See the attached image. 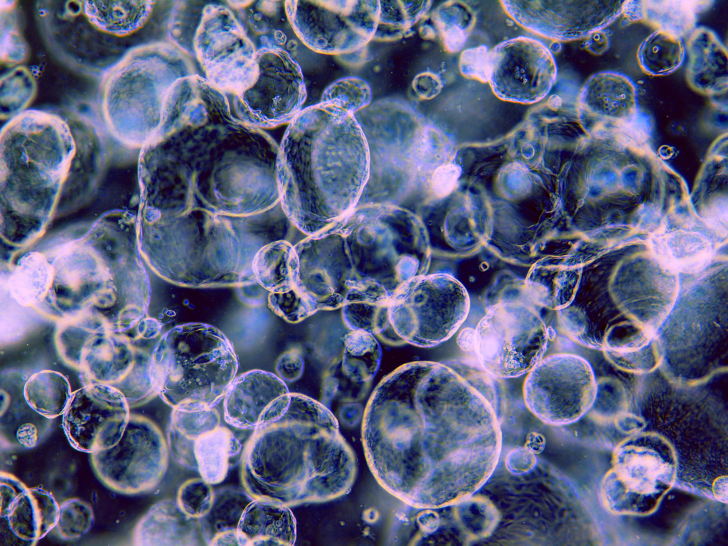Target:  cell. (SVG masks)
I'll return each mask as SVG.
<instances>
[{"label":"cell","instance_id":"obj_28","mask_svg":"<svg viewBox=\"0 0 728 546\" xmlns=\"http://www.w3.org/2000/svg\"><path fill=\"white\" fill-rule=\"evenodd\" d=\"M712 1H625L622 14L629 21H641L681 38L696 28L697 14L710 7Z\"/></svg>","mask_w":728,"mask_h":546},{"label":"cell","instance_id":"obj_11","mask_svg":"<svg viewBox=\"0 0 728 546\" xmlns=\"http://www.w3.org/2000/svg\"><path fill=\"white\" fill-rule=\"evenodd\" d=\"M168 450L162 432L152 421L131 414L117 444L92 453L91 463L107 487L134 495L159 484L168 469Z\"/></svg>","mask_w":728,"mask_h":546},{"label":"cell","instance_id":"obj_45","mask_svg":"<svg viewBox=\"0 0 728 546\" xmlns=\"http://www.w3.org/2000/svg\"><path fill=\"white\" fill-rule=\"evenodd\" d=\"M161 329V323L156 318H146L141 320L137 325L138 334L143 338L156 337Z\"/></svg>","mask_w":728,"mask_h":546},{"label":"cell","instance_id":"obj_2","mask_svg":"<svg viewBox=\"0 0 728 546\" xmlns=\"http://www.w3.org/2000/svg\"><path fill=\"white\" fill-rule=\"evenodd\" d=\"M241 462L242 483L250 495L289 507L347 494L357 471L331 412L292 392L282 414L254 429Z\"/></svg>","mask_w":728,"mask_h":546},{"label":"cell","instance_id":"obj_1","mask_svg":"<svg viewBox=\"0 0 728 546\" xmlns=\"http://www.w3.org/2000/svg\"><path fill=\"white\" fill-rule=\"evenodd\" d=\"M0 144L1 237L18 250L86 204L107 162L99 126L70 109L23 110L2 127Z\"/></svg>","mask_w":728,"mask_h":546},{"label":"cell","instance_id":"obj_35","mask_svg":"<svg viewBox=\"0 0 728 546\" xmlns=\"http://www.w3.org/2000/svg\"><path fill=\"white\" fill-rule=\"evenodd\" d=\"M94 518L90 503L77 498H69L59 505L58 518L54 528L61 539L76 540L91 529Z\"/></svg>","mask_w":728,"mask_h":546},{"label":"cell","instance_id":"obj_26","mask_svg":"<svg viewBox=\"0 0 728 546\" xmlns=\"http://www.w3.org/2000/svg\"><path fill=\"white\" fill-rule=\"evenodd\" d=\"M255 499L245 489L227 486L214 491L209 510L198 520L207 545H238L237 531L247 505Z\"/></svg>","mask_w":728,"mask_h":546},{"label":"cell","instance_id":"obj_33","mask_svg":"<svg viewBox=\"0 0 728 546\" xmlns=\"http://www.w3.org/2000/svg\"><path fill=\"white\" fill-rule=\"evenodd\" d=\"M431 1H379L378 26L373 39L400 38L429 9Z\"/></svg>","mask_w":728,"mask_h":546},{"label":"cell","instance_id":"obj_24","mask_svg":"<svg viewBox=\"0 0 728 546\" xmlns=\"http://www.w3.org/2000/svg\"><path fill=\"white\" fill-rule=\"evenodd\" d=\"M58 513L59 505L50 492L31 488L13 501L1 519L18 540L33 545L55 528Z\"/></svg>","mask_w":728,"mask_h":546},{"label":"cell","instance_id":"obj_15","mask_svg":"<svg viewBox=\"0 0 728 546\" xmlns=\"http://www.w3.org/2000/svg\"><path fill=\"white\" fill-rule=\"evenodd\" d=\"M151 356L133 346L122 332L112 331L99 323L81 346L77 369L83 385L102 383L114 387L132 408L157 395L150 374Z\"/></svg>","mask_w":728,"mask_h":546},{"label":"cell","instance_id":"obj_36","mask_svg":"<svg viewBox=\"0 0 728 546\" xmlns=\"http://www.w3.org/2000/svg\"><path fill=\"white\" fill-rule=\"evenodd\" d=\"M268 306L285 321L296 323L318 310L304 289L298 285L283 293H270Z\"/></svg>","mask_w":728,"mask_h":546},{"label":"cell","instance_id":"obj_43","mask_svg":"<svg viewBox=\"0 0 728 546\" xmlns=\"http://www.w3.org/2000/svg\"><path fill=\"white\" fill-rule=\"evenodd\" d=\"M609 30L601 29L590 35L584 42V48L595 55L605 53L610 46Z\"/></svg>","mask_w":728,"mask_h":546},{"label":"cell","instance_id":"obj_41","mask_svg":"<svg viewBox=\"0 0 728 546\" xmlns=\"http://www.w3.org/2000/svg\"><path fill=\"white\" fill-rule=\"evenodd\" d=\"M304 367L302 358L298 353L287 352L278 358L275 368L283 380L294 382L301 378Z\"/></svg>","mask_w":728,"mask_h":546},{"label":"cell","instance_id":"obj_19","mask_svg":"<svg viewBox=\"0 0 728 546\" xmlns=\"http://www.w3.org/2000/svg\"><path fill=\"white\" fill-rule=\"evenodd\" d=\"M507 12L524 27L562 41L588 38L621 14L624 1H502Z\"/></svg>","mask_w":728,"mask_h":546},{"label":"cell","instance_id":"obj_32","mask_svg":"<svg viewBox=\"0 0 728 546\" xmlns=\"http://www.w3.org/2000/svg\"><path fill=\"white\" fill-rule=\"evenodd\" d=\"M686 48L681 37L656 30L640 45L637 58L648 75H668L677 70L685 58Z\"/></svg>","mask_w":728,"mask_h":546},{"label":"cell","instance_id":"obj_29","mask_svg":"<svg viewBox=\"0 0 728 546\" xmlns=\"http://www.w3.org/2000/svg\"><path fill=\"white\" fill-rule=\"evenodd\" d=\"M391 295L384 288L376 285L359 286L350 289L341 306L347 327L351 331H365L379 336L392 330L389 314Z\"/></svg>","mask_w":728,"mask_h":546},{"label":"cell","instance_id":"obj_40","mask_svg":"<svg viewBox=\"0 0 728 546\" xmlns=\"http://www.w3.org/2000/svg\"><path fill=\"white\" fill-rule=\"evenodd\" d=\"M705 223L719 234L727 232V201L722 198H717L708 204L703 213Z\"/></svg>","mask_w":728,"mask_h":546},{"label":"cell","instance_id":"obj_8","mask_svg":"<svg viewBox=\"0 0 728 546\" xmlns=\"http://www.w3.org/2000/svg\"><path fill=\"white\" fill-rule=\"evenodd\" d=\"M470 299L464 287L447 275L406 284L391 295L390 321L405 342L422 348L451 338L466 320Z\"/></svg>","mask_w":728,"mask_h":546},{"label":"cell","instance_id":"obj_12","mask_svg":"<svg viewBox=\"0 0 728 546\" xmlns=\"http://www.w3.org/2000/svg\"><path fill=\"white\" fill-rule=\"evenodd\" d=\"M596 385L589 364L582 358L554 354L540 360L528 373L523 387L528 409L552 425L570 424L591 407Z\"/></svg>","mask_w":728,"mask_h":546},{"label":"cell","instance_id":"obj_30","mask_svg":"<svg viewBox=\"0 0 728 546\" xmlns=\"http://www.w3.org/2000/svg\"><path fill=\"white\" fill-rule=\"evenodd\" d=\"M72 393L68 379L50 370L33 373L23 387V396L29 407L48 419L63 414Z\"/></svg>","mask_w":728,"mask_h":546},{"label":"cell","instance_id":"obj_38","mask_svg":"<svg viewBox=\"0 0 728 546\" xmlns=\"http://www.w3.org/2000/svg\"><path fill=\"white\" fill-rule=\"evenodd\" d=\"M459 65L461 73L467 77L481 82L489 81L491 51L486 46L466 49L461 55Z\"/></svg>","mask_w":728,"mask_h":546},{"label":"cell","instance_id":"obj_21","mask_svg":"<svg viewBox=\"0 0 728 546\" xmlns=\"http://www.w3.org/2000/svg\"><path fill=\"white\" fill-rule=\"evenodd\" d=\"M687 50V80L690 86L707 95L716 107L727 111V48L715 33L702 26L690 33Z\"/></svg>","mask_w":728,"mask_h":546},{"label":"cell","instance_id":"obj_44","mask_svg":"<svg viewBox=\"0 0 728 546\" xmlns=\"http://www.w3.org/2000/svg\"><path fill=\"white\" fill-rule=\"evenodd\" d=\"M16 439L26 448H33L38 443V431L31 423L22 424L16 432Z\"/></svg>","mask_w":728,"mask_h":546},{"label":"cell","instance_id":"obj_16","mask_svg":"<svg viewBox=\"0 0 728 546\" xmlns=\"http://www.w3.org/2000/svg\"><path fill=\"white\" fill-rule=\"evenodd\" d=\"M578 113L584 128L596 137L631 147L648 139L650 122L638 109L636 85L622 73L604 71L591 76L579 95Z\"/></svg>","mask_w":728,"mask_h":546},{"label":"cell","instance_id":"obj_39","mask_svg":"<svg viewBox=\"0 0 728 546\" xmlns=\"http://www.w3.org/2000/svg\"><path fill=\"white\" fill-rule=\"evenodd\" d=\"M461 173V167L453 163H446L437 167L431 178L433 193L439 198L449 195L456 186Z\"/></svg>","mask_w":728,"mask_h":546},{"label":"cell","instance_id":"obj_6","mask_svg":"<svg viewBox=\"0 0 728 546\" xmlns=\"http://www.w3.org/2000/svg\"><path fill=\"white\" fill-rule=\"evenodd\" d=\"M503 295L487 306L475 329V351L481 368L498 378L528 373L542 359L549 333L528 293ZM527 292V291H526Z\"/></svg>","mask_w":728,"mask_h":546},{"label":"cell","instance_id":"obj_3","mask_svg":"<svg viewBox=\"0 0 728 546\" xmlns=\"http://www.w3.org/2000/svg\"><path fill=\"white\" fill-rule=\"evenodd\" d=\"M174 1H43L37 18L46 43L69 66L102 76L139 47L169 41Z\"/></svg>","mask_w":728,"mask_h":546},{"label":"cell","instance_id":"obj_10","mask_svg":"<svg viewBox=\"0 0 728 546\" xmlns=\"http://www.w3.org/2000/svg\"><path fill=\"white\" fill-rule=\"evenodd\" d=\"M284 9L300 41L311 50L340 55L358 51L375 35L379 1H287Z\"/></svg>","mask_w":728,"mask_h":546},{"label":"cell","instance_id":"obj_14","mask_svg":"<svg viewBox=\"0 0 728 546\" xmlns=\"http://www.w3.org/2000/svg\"><path fill=\"white\" fill-rule=\"evenodd\" d=\"M252 84L235 95L237 115L254 126L271 127L291 122L301 110L306 90L301 67L282 47L257 51Z\"/></svg>","mask_w":728,"mask_h":546},{"label":"cell","instance_id":"obj_4","mask_svg":"<svg viewBox=\"0 0 728 546\" xmlns=\"http://www.w3.org/2000/svg\"><path fill=\"white\" fill-rule=\"evenodd\" d=\"M196 74L190 57L169 41L139 47L102 76L100 105L109 132L142 147L158 129L177 80Z\"/></svg>","mask_w":728,"mask_h":546},{"label":"cell","instance_id":"obj_34","mask_svg":"<svg viewBox=\"0 0 728 546\" xmlns=\"http://www.w3.org/2000/svg\"><path fill=\"white\" fill-rule=\"evenodd\" d=\"M371 98L370 85L360 77L349 76L329 85L322 95L321 102L333 103L355 114L367 107Z\"/></svg>","mask_w":728,"mask_h":546},{"label":"cell","instance_id":"obj_25","mask_svg":"<svg viewBox=\"0 0 728 546\" xmlns=\"http://www.w3.org/2000/svg\"><path fill=\"white\" fill-rule=\"evenodd\" d=\"M19 257L7 267L6 289L10 296L23 306L39 307L44 302L50 284L51 266L39 243L17 250Z\"/></svg>","mask_w":728,"mask_h":546},{"label":"cell","instance_id":"obj_13","mask_svg":"<svg viewBox=\"0 0 728 546\" xmlns=\"http://www.w3.org/2000/svg\"><path fill=\"white\" fill-rule=\"evenodd\" d=\"M167 444L178 464L197 471L211 485L222 482L241 462L244 450L214 408L196 412L173 409Z\"/></svg>","mask_w":728,"mask_h":546},{"label":"cell","instance_id":"obj_37","mask_svg":"<svg viewBox=\"0 0 728 546\" xmlns=\"http://www.w3.org/2000/svg\"><path fill=\"white\" fill-rule=\"evenodd\" d=\"M213 496L211 484L202 478H192L181 485L176 501L188 515L199 519L209 510Z\"/></svg>","mask_w":728,"mask_h":546},{"label":"cell","instance_id":"obj_42","mask_svg":"<svg viewBox=\"0 0 728 546\" xmlns=\"http://www.w3.org/2000/svg\"><path fill=\"white\" fill-rule=\"evenodd\" d=\"M0 480L1 516L13 501L28 488L16 476L6 472H1Z\"/></svg>","mask_w":728,"mask_h":546},{"label":"cell","instance_id":"obj_7","mask_svg":"<svg viewBox=\"0 0 728 546\" xmlns=\"http://www.w3.org/2000/svg\"><path fill=\"white\" fill-rule=\"evenodd\" d=\"M203 1L182 50L196 58L205 78L220 91L247 89L257 73V51L241 8Z\"/></svg>","mask_w":728,"mask_h":546},{"label":"cell","instance_id":"obj_31","mask_svg":"<svg viewBox=\"0 0 728 546\" xmlns=\"http://www.w3.org/2000/svg\"><path fill=\"white\" fill-rule=\"evenodd\" d=\"M344 351L338 363L341 372L350 381L365 383L375 375L381 360V348L374 335L351 331L344 336Z\"/></svg>","mask_w":728,"mask_h":546},{"label":"cell","instance_id":"obj_20","mask_svg":"<svg viewBox=\"0 0 728 546\" xmlns=\"http://www.w3.org/2000/svg\"><path fill=\"white\" fill-rule=\"evenodd\" d=\"M284 380L274 374L252 370L235 378L224 400L225 421L240 429H255L282 414L289 405Z\"/></svg>","mask_w":728,"mask_h":546},{"label":"cell","instance_id":"obj_9","mask_svg":"<svg viewBox=\"0 0 728 546\" xmlns=\"http://www.w3.org/2000/svg\"><path fill=\"white\" fill-rule=\"evenodd\" d=\"M675 458L660 439L638 438L616 449L602 486L606 505L616 513L652 512L674 483Z\"/></svg>","mask_w":728,"mask_h":546},{"label":"cell","instance_id":"obj_46","mask_svg":"<svg viewBox=\"0 0 728 546\" xmlns=\"http://www.w3.org/2000/svg\"><path fill=\"white\" fill-rule=\"evenodd\" d=\"M456 343L464 351L474 350L476 343L475 329L469 327L462 329L456 337Z\"/></svg>","mask_w":728,"mask_h":546},{"label":"cell","instance_id":"obj_23","mask_svg":"<svg viewBox=\"0 0 728 546\" xmlns=\"http://www.w3.org/2000/svg\"><path fill=\"white\" fill-rule=\"evenodd\" d=\"M296 520L289 506L255 498L246 508L237 531L240 546L293 545Z\"/></svg>","mask_w":728,"mask_h":546},{"label":"cell","instance_id":"obj_5","mask_svg":"<svg viewBox=\"0 0 728 546\" xmlns=\"http://www.w3.org/2000/svg\"><path fill=\"white\" fill-rule=\"evenodd\" d=\"M237 368L230 341L217 328L202 323L178 325L164 333L150 363L157 395L173 409L188 412L214 408Z\"/></svg>","mask_w":728,"mask_h":546},{"label":"cell","instance_id":"obj_22","mask_svg":"<svg viewBox=\"0 0 728 546\" xmlns=\"http://www.w3.org/2000/svg\"><path fill=\"white\" fill-rule=\"evenodd\" d=\"M201 539L198 520L171 499L153 505L132 533V542L136 546H196Z\"/></svg>","mask_w":728,"mask_h":546},{"label":"cell","instance_id":"obj_17","mask_svg":"<svg viewBox=\"0 0 728 546\" xmlns=\"http://www.w3.org/2000/svg\"><path fill=\"white\" fill-rule=\"evenodd\" d=\"M129 409L116 387L102 383L83 385L72 393L62 427L74 449L92 454L117 444L130 417Z\"/></svg>","mask_w":728,"mask_h":546},{"label":"cell","instance_id":"obj_27","mask_svg":"<svg viewBox=\"0 0 728 546\" xmlns=\"http://www.w3.org/2000/svg\"><path fill=\"white\" fill-rule=\"evenodd\" d=\"M650 247L660 264L673 272H699L712 255L711 242L704 235L684 230L655 234Z\"/></svg>","mask_w":728,"mask_h":546},{"label":"cell","instance_id":"obj_18","mask_svg":"<svg viewBox=\"0 0 728 546\" xmlns=\"http://www.w3.org/2000/svg\"><path fill=\"white\" fill-rule=\"evenodd\" d=\"M490 84L504 100L534 103L545 97L557 76L555 58L542 42L528 37L505 41L491 51Z\"/></svg>","mask_w":728,"mask_h":546}]
</instances>
